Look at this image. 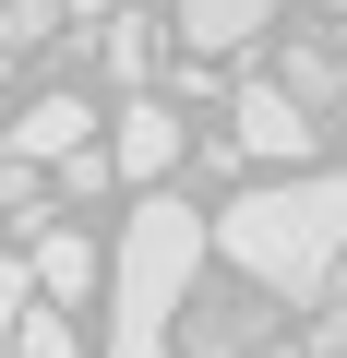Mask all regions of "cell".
<instances>
[{"instance_id": "cell-8", "label": "cell", "mask_w": 347, "mask_h": 358, "mask_svg": "<svg viewBox=\"0 0 347 358\" xmlns=\"http://www.w3.org/2000/svg\"><path fill=\"white\" fill-rule=\"evenodd\" d=\"M275 84H287V96H299V108H311V120H323V108H335V96H347V60H335V48H323V36H299V48H287V60H275Z\"/></svg>"}, {"instance_id": "cell-13", "label": "cell", "mask_w": 347, "mask_h": 358, "mask_svg": "<svg viewBox=\"0 0 347 358\" xmlns=\"http://www.w3.org/2000/svg\"><path fill=\"white\" fill-rule=\"evenodd\" d=\"M25 299H36V275H25L13 251H0V358H13V322H25Z\"/></svg>"}, {"instance_id": "cell-5", "label": "cell", "mask_w": 347, "mask_h": 358, "mask_svg": "<svg viewBox=\"0 0 347 358\" xmlns=\"http://www.w3.org/2000/svg\"><path fill=\"white\" fill-rule=\"evenodd\" d=\"M108 167L156 192V179L180 167V108H156V96H132V108H120V131H108Z\"/></svg>"}, {"instance_id": "cell-12", "label": "cell", "mask_w": 347, "mask_h": 358, "mask_svg": "<svg viewBox=\"0 0 347 358\" xmlns=\"http://www.w3.org/2000/svg\"><path fill=\"white\" fill-rule=\"evenodd\" d=\"M108 72L144 84V72H156V36H144V24H108Z\"/></svg>"}, {"instance_id": "cell-7", "label": "cell", "mask_w": 347, "mask_h": 358, "mask_svg": "<svg viewBox=\"0 0 347 358\" xmlns=\"http://www.w3.org/2000/svg\"><path fill=\"white\" fill-rule=\"evenodd\" d=\"M275 24V0H180V36L192 48H252Z\"/></svg>"}, {"instance_id": "cell-4", "label": "cell", "mask_w": 347, "mask_h": 358, "mask_svg": "<svg viewBox=\"0 0 347 358\" xmlns=\"http://www.w3.org/2000/svg\"><path fill=\"white\" fill-rule=\"evenodd\" d=\"M264 334H275L264 287H240V299H180V346H192V358H252Z\"/></svg>"}, {"instance_id": "cell-15", "label": "cell", "mask_w": 347, "mask_h": 358, "mask_svg": "<svg viewBox=\"0 0 347 358\" xmlns=\"http://www.w3.org/2000/svg\"><path fill=\"white\" fill-rule=\"evenodd\" d=\"M252 358H287V346H275V334H264V346H252Z\"/></svg>"}, {"instance_id": "cell-2", "label": "cell", "mask_w": 347, "mask_h": 358, "mask_svg": "<svg viewBox=\"0 0 347 358\" xmlns=\"http://www.w3.org/2000/svg\"><path fill=\"white\" fill-rule=\"evenodd\" d=\"M192 275H204V215L180 192H144L120 227V263H108V358H168Z\"/></svg>"}, {"instance_id": "cell-9", "label": "cell", "mask_w": 347, "mask_h": 358, "mask_svg": "<svg viewBox=\"0 0 347 358\" xmlns=\"http://www.w3.org/2000/svg\"><path fill=\"white\" fill-rule=\"evenodd\" d=\"M25 275H36V287H48V299H84V287H96V251H84V227H48V239H36V263H25Z\"/></svg>"}, {"instance_id": "cell-6", "label": "cell", "mask_w": 347, "mask_h": 358, "mask_svg": "<svg viewBox=\"0 0 347 358\" xmlns=\"http://www.w3.org/2000/svg\"><path fill=\"white\" fill-rule=\"evenodd\" d=\"M84 131H96V108H84V96H36V108L13 120V155H25V167H60Z\"/></svg>"}, {"instance_id": "cell-16", "label": "cell", "mask_w": 347, "mask_h": 358, "mask_svg": "<svg viewBox=\"0 0 347 358\" xmlns=\"http://www.w3.org/2000/svg\"><path fill=\"white\" fill-rule=\"evenodd\" d=\"M323 13H335V24H347V0H323Z\"/></svg>"}, {"instance_id": "cell-14", "label": "cell", "mask_w": 347, "mask_h": 358, "mask_svg": "<svg viewBox=\"0 0 347 358\" xmlns=\"http://www.w3.org/2000/svg\"><path fill=\"white\" fill-rule=\"evenodd\" d=\"M311 358H347V287H323V322H311Z\"/></svg>"}, {"instance_id": "cell-10", "label": "cell", "mask_w": 347, "mask_h": 358, "mask_svg": "<svg viewBox=\"0 0 347 358\" xmlns=\"http://www.w3.org/2000/svg\"><path fill=\"white\" fill-rule=\"evenodd\" d=\"M60 24H72V0H0V48H36Z\"/></svg>"}, {"instance_id": "cell-1", "label": "cell", "mask_w": 347, "mask_h": 358, "mask_svg": "<svg viewBox=\"0 0 347 358\" xmlns=\"http://www.w3.org/2000/svg\"><path fill=\"white\" fill-rule=\"evenodd\" d=\"M264 299H323L335 287V263H347V167L323 179V167H275V179H252V192L204 227Z\"/></svg>"}, {"instance_id": "cell-11", "label": "cell", "mask_w": 347, "mask_h": 358, "mask_svg": "<svg viewBox=\"0 0 347 358\" xmlns=\"http://www.w3.org/2000/svg\"><path fill=\"white\" fill-rule=\"evenodd\" d=\"M13 358H72V322H60V310H36V299H25V322H13Z\"/></svg>"}, {"instance_id": "cell-3", "label": "cell", "mask_w": 347, "mask_h": 358, "mask_svg": "<svg viewBox=\"0 0 347 358\" xmlns=\"http://www.w3.org/2000/svg\"><path fill=\"white\" fill-rule=\"evenodd\" d=\"M228 143H240L252 167H311V143H323V120H311V108H299L287 84H264V72H252V84L228 96Z\"/></svg>"}]
</instances>
